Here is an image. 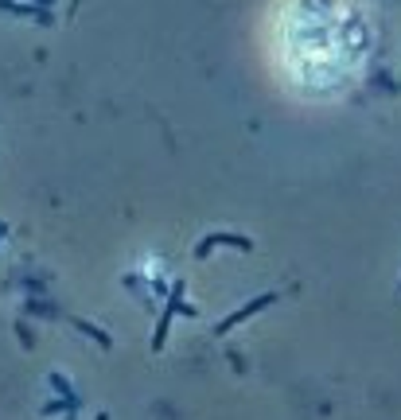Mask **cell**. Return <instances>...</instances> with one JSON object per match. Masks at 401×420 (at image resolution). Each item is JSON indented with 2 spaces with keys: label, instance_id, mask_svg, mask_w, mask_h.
Masks as SVG:
<instances>
[{
  "label": "cell",
  "instance_id": "obj_1",
  "mask_svg": "<svg viewBox=\"0 0 401 420\" xmlns=\"http://www.w3.org/2000/svg\"><path fill=\"white\" fill-rule=\"evenodd\" d=\"M269 303H277V296H273V292H269V296H257V300H250L246 308H238V312H230L226 319H222V323L215 327V334H218V339H222V334H230V331H234L238 323H246L250 315H257L261 308H269Z\"/></svg>",
  "mask_w": 401,
  "mask_h": 420
},
{
  "label": "cell",
  "instance_id": "obj_2",
  "mask_svg": "<svg viewBox=\"0 0 401 420\" xmlns=\"http://www.w3.org/2000/svg\"><path fill=\"white\" fill-rule=\"evenodd\" d=\"M215 246H242V249H253L250 237H238V234H206L203 241L195 246V257H206Z\"/></svg>",
  "mask_w": 401,
  "mask_h": 420
},
{
  "label": "cell",
  "instance_id": "obj_3",
  "mask_svg": "<svg viewBox=\"0 0 401 420\" xmlns=\"http://www.w3.org/2000/svg\"><path fill=\"white\" fill-rule=\"evenodd\" d=\"M98 420H109V417H106V412H101V417H98Z\"/></svg>",
  "mask_w": 401,
  "mask_h": 420
}]
</instances>
